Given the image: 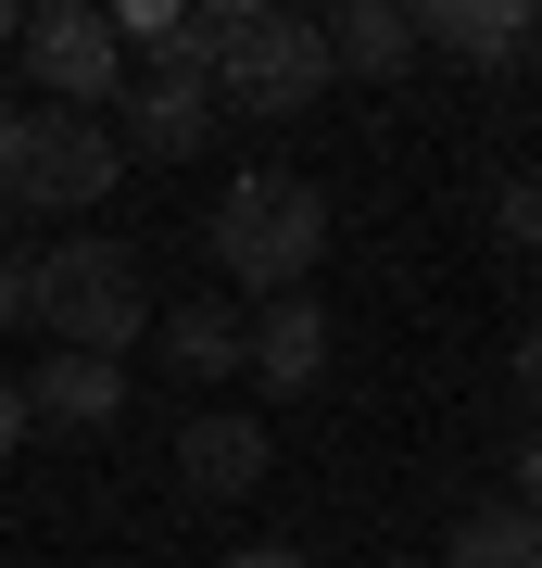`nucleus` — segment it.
<instances>
[{"instance_id":"obj_1","label":"nucleus","mask_w":542,"mask_h":568,"mask_svg":"<svg viewBox=\"0 0 542 568\" xmlns=\"http://www.w3.org/2000/svg\"><path fill=\"white\" fill-rule=\"evenodd\" d=\"M215 265H227V291H253V304L316 291V265H328V190H316V178H278V164L227 178V203H215Z\"/></svg>"},{"instance_id":"obj_2","label":"nucleus","mask_w":542,"mask_h":568,"mask_svg":"<svg viewBox=\"0 0 542 568\" xmlns=\"http://www.w3.org/2000/svg\"><path fill=\"white\" fill-rule=\"evenodd\" d=\"M39 328H51V354L126 366V342H152V278H140V253H126L114 227H63V241L39 253Z\"/></svg>"},{"instance_id":"obj_3","label":"nucleus","mask_w":542,"mask_h":568,"mask_svg":"<svg viewBox=\"0 0 542 568\" xmlns=\"http://www.w3.org/2000/svg\"><path fill=\"white\" fill-rule=\"evenodd\" d=\"M328 77H341V63H328V26H316V13L215 0V102H227V114H303Z\"/></svg>"},{"instance_id":"obj_4","label":"nucleus","mask_w":542,"mask_h":568,"mask_svg":"<svg viewBox=\"0 0 542 568\" xmlns=\"http://www.w3.org/2000/svg\"><path fill=\"white\" fill-rule=\"evenodd\" d=\"M13 51H25V77H39L51 114H101V126H114V102H126V39H114L101 0H39Z\"/></svg>"},{"instance_id":"obj_5","label":"nucleus","mask_w":542,"mask_h":568,"mask_svg":"<svg viewBox=\"0 0 542 568\" xmlns=\"http://www.w3.org/2000/svg\"><path fill=\"white\" fill-rule=\"evenodd\" d=\"M114 178H126V152H114V126H101V114H25V152H13V178H0V190H13V203L25 215H63V227H76L89 203H114Z\"/></svg>"},{"instance_id":"obj_6","label":"nucleus","mask_w":542,"mask_h":568,"mask_svg":"<svg viewBox=\"0 0 542 568\" xmlns=\"http://www.w3.org/2000/svg\"><path fill=\"white\" fill-rule=\"evenodd\" d=\"M265 467H278V443H265L253 405H190V429H177V480L202 493V506H241V493H265Z\"/></svg>"},{"instance_id":"obj_7","label":"nucleus","mask_w":542,"mask_h":568,"mask_svg":"<svg viewBox=\"0 0 542 568\" xmlns=\"http://www.w3.org/2000/svg\"><path fill=\"white\" fill-rule=\"evenodd\" d=\"M241 379L265 392V405H303V392L328 379V304H316V291L253 304V354H241Z\"/></svg>"},{"instance_id":"obj_8","label":"nucleus","mask_w":542,"mask_h":568,"mask_svg":"<svg viewBox=\"0 0 542 568\" xmlns=\"http://www.w3.org/2000/svg\"><path fill=\"white\" fill-rule=\"evenodd\" d=\"M215 89L202 77H126V102H114V152H152V164H190L202 140H215Z\"/></svg>"},{"instance_id":"obj_9","label":"nucleus","mask_w":542,"mask_h":568,"mask_svg":"<svg viewBox=\"0 0 542 568\" xmlns=\"http://www.w3.org/2000/svg\"><path fill=\"white\" fill-rule=\"evenodd\" d=\"M152 342H164V366L215 405L227 379H241V354H253V316L241 304H152Z\"/></svg>"},{"instance_id":"obj_10","label":"nucleus","mask_w":542,"mask_h":568,"mask_svg":"<svg viewBox=\"0 0 542 568\" xmlns=\"http://www.w3.org/2000/svg\"><path fill=\"white\" fill-rule=\"evenodd\" d=\"M25 417H39V429H76V443H101V429L126 417V366H101V354H51L39 379H25Z\"/></svg>"},{"instance_id":"obj_11","label":"nucleus","mask_w":542,"mask_h":568,"mask_svg":"<svg viewBox=\"0 0 542 568\" xmlns=\"http://www.w3.org/2000/svg\"><path fill=\"white\" fill-rule=\"evenodd\" d=\"M328 63H341V77H403V63H417V13H403V0H341V13H328Z\"/></svg>"},{"instance_id":"obj_12","label":"nucleus","mask_w":542,"mask_h":568,"mask_svg":"<svg viewBox=\"0 0 542 568\" xmlns=\"http://www.w3.org/2000/svg\"><path fill=\"white\" fill-rule=\"evenodd\" d=\"M417 51L518 63V51H530V13H518V0H429V13H417Z\"/></svg>"},{"instance_id":"obj_13","label":"nucleus","mask_w":542,"mask_h":568,"mask_svg":"<svg viewBox=\"0 0 542 568\" xmlns=\"http://www.w3.org/2000/svg\"><path fill=\"white\" fill-rule=\"evenodd\" d=\"M442 568H542V518H530V506H480V518H454Z\"/></svg>"},{"instance_id":"obj_14","label":"nucleus","mask_w":542,"mask_h":568,"mask_svg":"<svg viewBox=\"0 0 542 568\" xmlns=\"http://www.w3.org/2000/svg\"><path fill=\"white\" fill-rule=\"evenodd\" d=\"M492 241L504 253H542V178H504L492 190Z\"/></svg>"},{"instance_id":"obj_15","label":"nucleus","mask_w":542,"mask_h":568,"mask_svg":"<svg viewBox=\"0 0 542 568\" xmlns=\"http://www.w3.org/2000/svg\"><path fill=\"white\" fill-rule=\"evenodd\" d=\"M0 328H39V253H0Z\"/></svg>"},{"instance_id":"obj_16","label":"nucleus","mask_w":542,"mask_h":568,"mask_svg":"<svg viewBox=\"0 0 542 568\" xmlns=\"http://www.w3.org/2000/svg\"><path fill=\"white\" fill-rule=\"evenodd\" d=\"M25 443H39V417H25V379H0V467H13Z\"/></svg>"},{"instance_id":"obj_17","label":"nucleus","mask_w":542,"mask_h":568,"mask_svg":"<svg viewBox=\"0 0 542 568\" xmlns=\"http://www.w3.org/2000/svg\"><path fill=\"white\" fill-rule=\"evenodd\" d=\"M215 568H316L303 544H241V556H215Z\"/></svg>"},{"instance_id":"obj_18","label":"nucleus","mask_w":542,"mask_h":568,"mask_svg":"<svg viewBox=\"0 0 542 568\" xmlns=\"http://www.w3.org/2000/svg\"><path fill=\"white\" fill-rule=\"evenodd\" d=\"M518 506L542 518V429H530V443H518Z\"/></svg>"},{"instance_id":"obj_19","label":"nucleus","mask_w":542,"mask_h":568,"mask_svg":"<svg viewBox=\"0 0 542 568\" xmlns=\"http://www.w3.org/2000/svg\"><path fill=\"white\" fill-rule=\"evenodd\" d=\"M25 114L39 102H0V178H13V152H25Z\"/></svg>"},{"instance_id":"obj_20","label":"nucleus","mask_w":542,"mask_h":568,"mask_svg":"<svg viewBox=\"0 0 542 568\" xmlns=\"http://www.w3.org/2000/svg\"><path fill=\"white\" fill-rule=\"evenodd\" d=\"M518 392L542 405V316H530V342H518Z\"/></svg>"},{"instance_id":"obj_21","label":"nucleus","mask_w":542,"mask_h":568,"mask_svg":"<svg viewBox=\"0 0 542 568\" xmlns=\"http://www.w3.org/2000/svg\"><path fill=\"white\" fill-rule=\"evenodd\" d=\"M0 39H25V13H13V0H0Z\"/></svg>"},{"instance_id":"obj_22","label":"nucleus","mask_w":542,"mask_h":568,"mask_svg":"<svg viewBox=\"0 0 542 568\" xmlns=\"http://www.w3.org/2000/svg\"><path fill=\"white\" fill-rule=\"evenodd\" d=\"M530 39H542V13H530Z\"/></svg>"},{"instance_id":"obj_23","label":"nucleus","mask_w":542,"mask_h":568,"mask_svg":"<svg viewBox=\"0 0 542 568\" xmlns=\"http://www.w3.org/2000/svg\"><path fill=\"white\" fill-rule=\"evenodd\" d=\"M391 568H403V556H391Z\"/></svg>"}]
</instances>
